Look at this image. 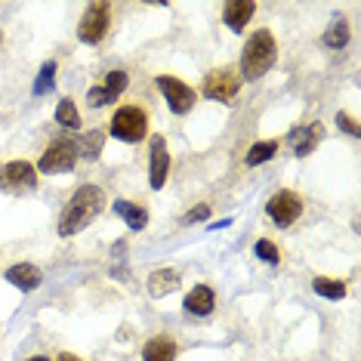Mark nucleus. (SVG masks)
I'll return each mask as SVG.
<instances>
[{
	"label": "nucleus",
	"mask_w": 361,
	"mask_h": 361,
	"mask_svg": "<svg viewBox=\"0 0 361 361\" xmlns=\"http://www.w3.org/2000/svg\"><path fill=\"white\" fill-rule=\"evenodd\" d=\"M312 290L322 293L324 300H343L346 297V281H336V278H315Z\"/></svg>",
	"instance_id": "nucleus-22"
},
{
	"label": "nucleus",
	"mask_w": 361,
	"mask_h": 361,
	"mask_svg": "<svg viewBox=\"0 0 361 361\" xmlns=\"http://www.w3.org/2000/svg\"><path fill=\"white\" fill-rule=\"evenodd\" d=\"M56 124L68 127V130H78L80 127V111H78V105L71 102V99H62L59 105H56Z\"/></svg>",
	"instance_id": "nucleus-23"
},
{
	"label": "nucleus",
	"mask_w": 361,
	"mask_h": 361,
	"mask_svg": "<svg viewBox=\"0 0 361 361\" xmlns=\"http://www.w3.org/2000/svg\"><path fill=\"white\" fill-rule=\"evenodd\" d=\"M114 213H118L127 223V228H133V232H142V228L149 226V210L139 207L133 201H114Z\"/></svg>",
	"instance_id": "nucleus-18"
},
{
	"label": "nucleus",
	"mask_w": 361,
	"mask_h": 361,
	"mask_svg": "<svg viewBox=\"0 0 361 361\" xmlns=\"http://www.w3.org/2000/svg\"><path fill=\"white\" fill-rule=\"evenodd\" d=\"M179 281H183V275H179V269H154L152 278H149V293L152 297H167V293H173Z\"/></svg>",
	"instance_id": "nucleus-17"
},
{
	"label": "nucleus",
	"mask_w": 361,
	"mask_h": 361,
	"mask_svg": "<svg viewBox=\"0 0 361 361\" xmlns=\"http://www.w3.org/2000/svg\"><path fill=\"white\" fill-rule=\"evenodd\" d=\"M336 127H340V130H346L349 136H358V133H361L358 124H355V118H352V114H346V111H340V114H336Z\"/></svg>",
	"instance_id": "nucleus-26"
},
{
	"label": "nucleus",
	"mask_w": 361,
	"mask_h": 361,
	"mask_svg": "<svg viewBox=\"0 0 361 361\" xmlns=\"http://www.w3.org/2000/svg\"><path fill=\"white\" fill-rule=\"evenodd\" d=\"M127 84H130L127 71H121V68L109 71L105 84H99V87H90V93H87V105H90V109H105V105L118 102V96L127 90Z\"/></svg>",
	"instance_id": "nucleus-10"
},
{
	"label": "nucleus",
	"mask_w": 361,
	"mask_h": 361,
	"mask_svg": "<svg viewBox=\"0 0 361 361\" xmlns=\"http://www.w3.org/2000/svg\"><path fill=\"white\" fill-rule=\"evenodd\" d=\"M349 44V22L343 19V16H336L331 22V28L324 31V47H331V50H343V47Z\"/></svg>",
	"instance_id": "nucleus-20"
},
{
	"label": "nucleus",
	"mask_w": 361,
	"mask_h": 361,
	"mask_svg": "<svg viewBox=\"0 0 361 361\" xmlns=\"http://www.w3.org/2000/svg\"><path fill=\"white\" fill-rule=\"evenodd\" d=\"M53 80H56V62H47L44 68H40L37 80H35V93H37V96L50 93V90H53Z\"/></svg>",
	"instance_id": "nucleus-25"
},
{
	"label": "nucleus",
	"mask_w": 361,
	"mask_h": 361,
	"mask_svg": "<svg viewBox=\"0 0 361 361\" xmlns=\"http://www.w3.org/2000/svg\"><path fill=\"white\" fill-rule=\"evenodd\" d=\"M0 44H4V31H0Z\"/></svg>",
	"instance_id": "nucleus-30"
},
{
	"label": "nucleus",
	"mask_w": 361,
	"mask_h": 361,
	"mask_svg": "<svg viewBox=\"0 0 361 361\" xmlns=\"http://www.w3.org/2000/svg\"><path fill=\"white\" fill-rule=\"evenodd\" d=\"M102 142H105V133L102 130H90V133L80 136V142H78V152L84 154L87 161H96L102 154Z\"/></svg>",
	"instance_id": "nucleus-21"
},
{
	"label": "nucleus",
	"mask_w": 361,
	"mask_h": 361,
	"mask_svg": "<svg viewBox=\"0 0 361 361\" xmlns=\"http://www.w3.org/2000/svg\"><path fill=\"white\" fill-rule=\"evenodd\" d=\"M278 59V44H275V35L269 28H259L253 31L244 44V53H241V80H259L266 71H272V65Z\"/></svg>",
	"instance_id": "nucleus-2"
},
{
	"label": "nucleus",
	"mask_w": 361,
	"mask_h": 361,
	"mask_svg": "<svg viewBox=\"0 0 361 361\" xmlns=\"http://www.w3.org/2000/svg\"><path fill=\"white\" fill-rule=\"evenodd\" d=\"M253 13H257V4L253 0H228L223 6V22L228 31H238L241 35L244 28H247V22L253 19Z\"/></svg>",
	"instance_id": "nucleus-13"
},
{
	"label": "nucleus",
	"mask_w": 361,
	"mask_h": 361,
	"mask_svg": "<svg viewBox=\"0 0 361 361\" xmlns=\"http://www.w3.org/2000/svg\"><path fill=\"white\" fill-rule=\"evenodd\" d=\"M80 158L78 152V142L75 139H56V142L40 154L37 161V173L44 176H59V173H71L75 170V164Z\"/></svg>",
	"instance_id": "nucleus-4"
},
{
	"label": "nucleus",
	"mask_w": 361,
	"mask_h": 361,
	"mask_svg": "<svg viewBox=\"0 0 361 361\" xmlns=\"http://www.w3.org/2000/svg\"><path fill=\"white\" fill-rule=\"evenodd\" d=\"M109 133L121 142H142L149 136V111L139 105H121L109 121Z\"/></svg>",
	"instance_id": "nucleus-3"
},
{
	"label": "nucleus",
	"mask_w": 361,
	"mask_h": 361,
	"mask_svg": "<svg viewBox=\"0 0 361 361\" xmlns=\"http://www.w3.org/2000/svg\"><path fill=\"white\" fill-rule=\"evenodd\" d=\"M275 152H278V139H259V142L250 145V152H247V158H244V164H247V167H259V164L272 161Z\"/></svg>",
	"instance_id": "nucleus-19"
},
{
	"label": "nucleus",
	"mask_w": 361,
	"mask_h": 361,
	"mask_svg": "<svg viewBox=\"0 0 361 361\" xmlns=\"http://www.w3.org/2000/svg\"><path fill=\"white\" fill-rule=\"evenodd\" d=\"M102 207H105V192L99 185H90V183L78 185V192L71 195L68 204H65V210L59 216V228H56V232H59L62 238L84 232V228L102 213Z\"/></svg>",
	"instance_id": "nucleus-1"
},
{
	"label": "nucleus",
	"mask_w": 361,
	"mask_h": 361,
	"mask_svg": "<svg viewBox=\"0 0 361 361\" xmlns=\"http://www.w3.org/2000/svg\"><path fill=\"white\" fill-rule=\"evenodd\" d=\"M167 176H170V152L164 136L154 133L149 139V185L158 192V188L167 185Z\"/></svg>",
	"instance_id": "nucleus-11"
},
{
	"label": "nucleus",
	"mask_w": 361,
	"mask_h": 361,
	"mask_svg": "<svg viewBox=\"0 0 361 361\" xmlns=\"http://www.w3.org/2000/svg\"><path fill=\"white\" fill-rule=\"evenodd\" d=\"M6 281L13 287H19L22 293H31L44 284V275H40V269L31 266V262H16V266L6 269Z\"/></svg>",
	"instance_id": "nucleus-14"
},
{
	"label": "nucleus",
	"mask_w": 361,
	"mask_h": 361,
	"mask_svg": "<svg viewBox=\"0 0 361 361\" xmlns=\"http://www.w3.org/2000/svg\"><path fill=\"white\" fill-rule=\"evenodd\" d=\"M142 361H176V340L167 334L152 336L142 346Z\"/></svg>",
	"instance_id": "nucleus-16"
},
{
	"label": "nucleus",
	"mask_w": 361,
	"mask_h": 361,
	"mask_svg": "<svg viewBox=\"0 0 361 361\" xmlns=\"http://www.w3.org/2000/svg\"><path fill=\"white\" fill-rule=\"evenodd\" d=\"M154 87L161 90V96L167 99V109L173 114H188L198 102V93H195L188 84H183L179 78H170V75H158L154 78Z\"/></svg>",
	"instance_id": "nucleus-7"
},
{
	"label": "nucleus",
	"mask_w": 361,
	"mask_h": 361,
	"mask_svg": "<svg viewBox=\"0 0 361 361\" xmlns=\"http://www.w3.org/2000/svg\"><path fill=\"white\" fill-rule=\"evenodd\" d=\"M59 361H84V358H78V355H71V352H62Z\"/></svg>",
	"instance_id": "nucleus-28"
},
{
	"label": "nucleus",
	"mask_w": 361,
	"mask_h": 361,
	"mask_svg": "<svg viewBox=\"0 0 361 361\" xmlns=\"http://www.w3.org/2000/svg\"><path fill=\"white\" fill-rule=\"evenodd\" d=\"M183 309L188 312V315H210L213 309H216V293H213V287L207 284H195L192 290L185 293V300H183Z\"/></svg>",
	"instance_id": "nucleus-12"
},
{
	"label": "nucleus",
	"mask_w": 361,
	"mask_h": 361,
	"mask_svg": "<svg viewBox=\"0 0 361 361\" xmlns=\"http://www.w3.org/2000/svg\"><path fill=\"white\" fill-rule=\"evenodd\" d=\"M253 250H257V257L262 262H269V266H278V262H281V250H278V244L269 241V238H259V241L253 244Z\"/></svg>",
	"instance_id": "nucleus-24"
},
{
	"label": "nucleus",
	"mask_w": 361,
	"mask_h": 361,
	"mask_svg": "<svg viewBox=\"0 0 361 361\" xmlns=\"http://www.w3.org/2000/svg\"><path fill=\"white\" fill-rule=\"evenodd\" d=\"M0 188L13 195L35 192L37 188V167L28 161H10L0 167Z\"/></svg>",
	"instance_id": "nucleus-9"
},
{
	"label": "nucleus",
	"mask_w": 361,
	"mask_h": 361,
	"mask_svg": "<svg viewBox=\"0 0 361 361\" xmlns=\"http://www.w3.org/2000/svg\"><path fill=\"white\" fill-rule=\"evenodd\" d=\"M238 90H241V75L235 68H213L204 75V84H201V93L204 99L210 102H223V105H232Z\"/></svg>",
	"instance_id": "nucleus-5"
},
{
	"label": "nucleus",
	"mask_w": 361,
	"mask_h": 361,
	"mask_svg": "<svg viewBox=\"0 0 361 361\" xmlns=\"http://www.w3.org/2000/svg\"><path fill=\"white\" fill-rule=\"evenodd\" d=\"M324 139V127L318 124H306V127H297L290 133V142H293V154H297V158H306V154H312L315 152V145L322 142Z\"/></svg>",
	"instance_id": "nucleus-15"
},
{
	"label": "nucleus",
	"mask_w": 361,
	"mask_h": 361,
	"mask_svg": "<svg viewBox=\"0 0 361 361\" xmlns=\"http://www.w3.org/2000/svg\"><path fill=\"white\" fill-rule=\"evenodd\" d=\"M28 361H50V358H44V355H35V358H28Z\"/></svg>",
	"instance_id": "nucleus-29"
},
{
	"label": "nucleus",
	"mask_w": 361,
	"mask_h": 361,
	"mask_svg": "<svg viewBox=\"0 0 361 361\" xmlns=\"http://www.w3.org/2000/svg\"><path fill=\"white\" fill-rule=\"evenodd\" d=\"M109 28H111V4H105V0L90 4L78 22V40L93 47V44H99V40H105Z\"/></svg>",
	"instance_id": "nucleus-6"
},
{
	"label": "nucleus",
	"mask_w": 361,
	"mask_h": 361,
	"mask_svg": "<svg viewBox=\"0 0 361 361\" xmlns=\"http://www.w3.org/2000/svg\"><path fill=\"white\" fill-rule=\"evenodd\" d=\"M266 213H269V219H272L278 228H290L302 216V201H300L297 192H290V188H281V192H275L272 198H269Z\"/></svg>",
	"instance_id": "nucleus-8"
},
{
	"label": "nucleus",
	"mask_w": 361,
	"mask_h": 361,
	"mask_svg": "<svg viewBox=\"0 0 361 361\" xmlns=\"http://www.w3.org/2000/svg\"><path fill=\"white\" fill-rule=\"evenodd\" d=\"M207 216H210V207H207V204H198V207H192V210L185 213L183 223L192 226V223H201V219H207Z\"/></svg>",
	"instance_id": "nucleus-27"
}]
</instances>
